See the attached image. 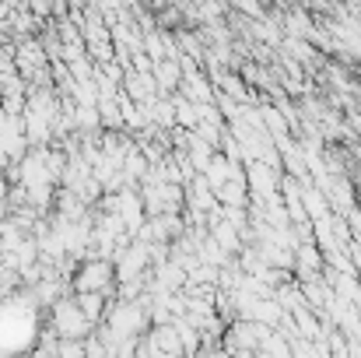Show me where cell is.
I'll use <instances>...</instances> for the list:
<instances>
[{"mask_svg": "<svg viewBox=\"0 0 361 358\" xmlns=\"http://www.w3.org/2000/svg\"><path fill=\"white\" fill-rule=\"evenodd\" d=\"M116 281V263L106 256H92L78 274H74V292L78 295H109Z\"/></svg>", "mask_w": 361, "mask_h": 358, "instance_id": "1", "label": "cell"}, {"mask_svg": "<svg viewBox=\"0 0 361 358\" xmlns=\"http://www.w3.org/2000/svg\"><path fill=\"white\" fill-rule=\"evenodd\" d=\"M53 320H56V330L63 341H88V334H92V323L81 313L78 299H60L53 306Z\"/></svg>", "mask_w": 361, "mask_h": 358, "instance_id": "2", "label": "cell"}, {"mask_svg": "<svg viewBox=\"0 0 361 358\" xmlns=\"http://www.w3.org/2000/svg\"><path fill=\"white\" fill-rule=\"evenodd\" d=\"M151 74H154V85L161 92H176V85H183V64L179 60H158V64H151Z\"/></svg>", "mask_w": 361, "mask_h": 358, "instance_id": "3", "label": "cell"}, {"mask_svg": "<svg viewBox=\"0 0 361 358\" xmlns=\"http://www.w3.org/2000/svg\"><path fill=\"white\" fill-rule=\"evenodd\" d=\"M18 64H21V71H25V74H32V67H42V64H46L42 46H39V42H32V39H28V42H21V46H18Z\"/></svg>", "mask_w": 361, "mask_h": 358, "instance_id": "4", "label": "cell"}, {"mask_svg": "<svg viewBox=\"0 0 361 358\" xmlns=\"http://www.w3.org/2000/svg\"><path fill=\"white\" fill-rule=\"evenodd\" d=\"M78 306H81V313L88 316L92 327L106 316V295H78Z\"/></svg>", "mask_w": 361, "mask_h": 358, "instance_id": "5", "label": "cell"}]
</instances>
